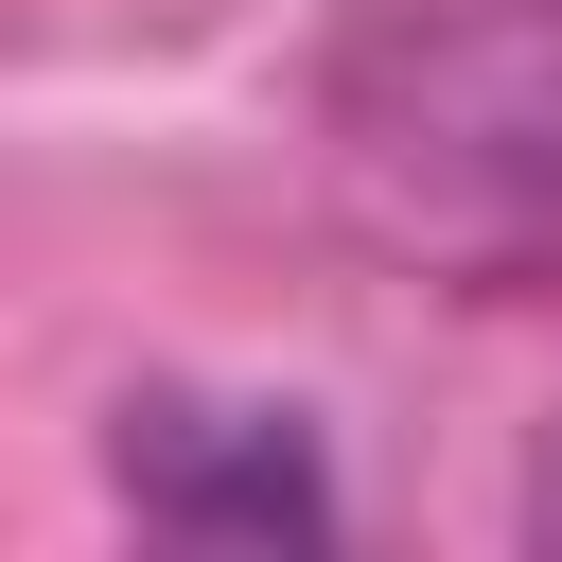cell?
Returning a JSON list of instances; mask_svg holds the SVG:
<instances>
[{"label":"cell","mask_w":562,"mask_h":562,"mask_svg":"<svg viewBox=\"0 0 562 562\" xmlns=\"http://www.w3.org/2000/svg\"><path fill=\"white\" fill-rule=\"evenodd\" d=\"M334 193L439 281H562V0H351Z\"/></svg>","instance_id":"6da1fadb"},{"label":"cell","mask_w":562,"mask_h":562,"mask_svg":"<svg viewBox=\"0 0 562 562\" xmlns=\"http://www.w3.org/2000/svg\"><path fill=\"white\" fill-rule=\"evenodd\" d=\"M105 474L140 527L176 544H334V457L299 404H228V386H140L105 422Z\"/></svg>","instance_id":"7a4b0ae2"},{"label":"cell","mask_w":562,"mask_h":562,"mask_svg":"<svg viewBox=\"0 0 562 562\" xmlns=\"http://www.w3.org/2000/svg\"><path fill=\"white\" fill-rule=\"evenodd\" d=\"M527 544H562V422L527 439Z\"/></svg>","instance_id":"3957f363"}]
</instances>
